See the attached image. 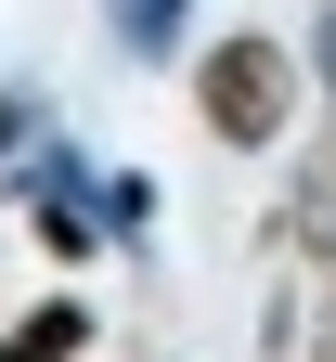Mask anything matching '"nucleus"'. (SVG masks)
Here are the masks:
<instances>
[{"label": "nucleus", "mask_w": 336, "mask_h": 362, "mask_svg": "<svg viewBox=\"0 0 336 362\" xmlns=\"http://www.w3.org/2000/svg\"><path fill=\"white\" fill-rule=\"evenodd\" d=\"M207 117H220V143H272V117H284V52L272 39H220L207 52Z\"/></svg>", "instance_id": "1"}, {"label": "nucleus", "mask_w": 336, "mask_h": 362, "mask_svg": "<svg viewBox=\"0 0 336 362\" xmlns=\"http://www.w3.org/2000/svg\"><path fill=\"white\" fill-rule=\"evenodd\" d=\"M117 39L142 65H168V39H181V0H117Z\"/></svg>", "instance_id": "2"}]
</instances>
